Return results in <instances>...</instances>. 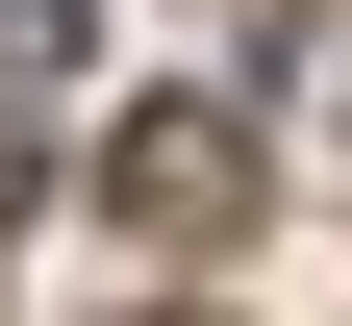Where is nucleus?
I'll use <instances>...</instances> for the list:
<instances>
[{
  "label": "nucleus",
  "mask_w": 352,
  "mask_h": 326,
  "mask_svg": "<svg viewBox=\"0 0 352 326\" xmlns=\"http://www.w3.org/2000/svg\"><path fill=\"white\" fill-rule=\"evenodd\" d=\"M76 25H101V0H0V75H76Z\"/></svg>",
  "instance_id": "2"
},
{
  "label": "nucleus",
  "mask_w": 352,
  "mask_h": 326,
  "mask_svg": "<svg viewBox=\"0 0 352 326\" xmlns=\"http://www.w3.org/2000/svg\"><path fill=\"white\" fill-rule=\"evenodd\" d=\"M101 201L151 226V251H201V226L252 201V126H227V101H126V126H101Z\"/></svg>",
  "instance_id": "1"
},
{
  "label": "nucleus",
  "mask_w": 352,
  "mask_h": 326,
  "mask_svg": "<svg viewBox=\"0 0 352 326\" xmlns=\"http://www.w3.org/2000/svg\"><path fill=\"white\" fill-rule=\"evenodd\" d=\"M151 326H201V301H151Z\"/></svg>",
  "instance_id": "3"
}]
</instances>
